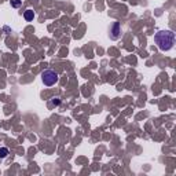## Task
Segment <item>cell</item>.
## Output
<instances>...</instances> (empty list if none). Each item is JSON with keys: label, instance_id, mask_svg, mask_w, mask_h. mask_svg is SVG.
<instances>
[{"label": "cell", "instance_id": "obj_1", "mask_svg": "<svg viewBox=\"0 0 176 176\" xmlns=\"http://www.w3.org/2000/svg\"><path fill=\"white\" fill-rule=\"evenodd\" d=\"M154 41L161 51H168L175 44V33L172 31H160L154 36Z\"/></svg>", "mask_w": 176, "mask_h": 176}, {"label": "cell", "instance_id": "obj_2", "mask_svg": "<svg viewBox=\"0 0 176 176\" xmlns=\"http://www.w3.org/2000/svg\"><path fill=\"white\" fill-rule=\"evenodd\" d=\"M58 73L56 72H54V70H44L43 73H41V80H43V83H44V85H47V87H51V85H54L56 81H58Z\"/></svg>", "mask_w": 176, "mask_h": 176}, {"label": "cell", "instance_id": "obj_3", "mask_svg": "<svg viewBox=\"0 0 176 176\" xmlns=\"http://www.w3.org/2000/svg\"><path fill=\"white\" fill-rule=\"evenodd\" d=\"M23 18H25L26 21H32V19L35 18V11H33V10H26V11L23 13Z\"/></svg>", "mask_w": 176, "mask_h": 176}, {"label": "cell", "instance_id": "obj_4", "mask_svg": "<svg viewBox=\"0 0 176 176\" xmlns=\"http://www.w3.org/2000/svg\"><path fill=\"white\" fill-rule=\"evenodd\" d=\"M118 33H120V23L116 22L113 28V39H118Z\"/></svg>", "mask_w": 176, "mask_h": 176}, {"label": "cell", "instance_id": "obj_5", "mask_svg": "<svg viewBox=\"0 0 176 176\" xmlns=\"http://www.w3.org/2000/svg\"><path fill=\"white\" fill-rule=\"evenodd\" d=\"M7 155H8L7 147H0V158H6Z\"/></svg>", "mask_w": 176, "mask_h": 176}, {"label": "cell", "instance_id": "obj_6", "mask_svg": "<svg viewBox=\"0 0 176 176\" xmlns=\"http://www.w3.org/2000/svg\"><path fill=\"white\" fill-rule=\"evenodd\" d=\"M21 3H22L21 0H11V6H13L14 8H18L19 6H21Z\"/></svg>", "mask_w": 176, "mask_h": 176}, {"label": "cell", "instance_id": "obj_7", "mask_svg": "<svg viewBox=\"0 0 176 176\" xmlns=\"http://www.w3.org/2000/svg\"><path fill=\"white\" fill-rule=\"evenodd\" d=\"M59 103H61V100L58 99V98H55V99H52V105H54V106H58Z\"/></svg>", "mask_w": 176, "mask_h": 176}]
</instances>
